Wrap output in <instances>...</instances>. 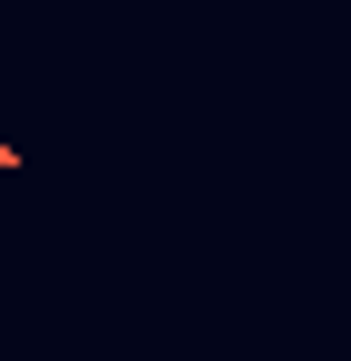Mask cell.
<instances>
[{"mask_svg": "<svg viewBox=\"0 0 351 361\" xmlns=\"http://www.w3.org/2000/svg\"><path fill=\"white\" fill-rule=\"evenodd\" d=\"M10 166H20V147H0V176H10Z\"/></svg>", "mask_w": 351, "mask_h": 361, "instance_id": "obj_1", "label": "cell"}]
</instances>
